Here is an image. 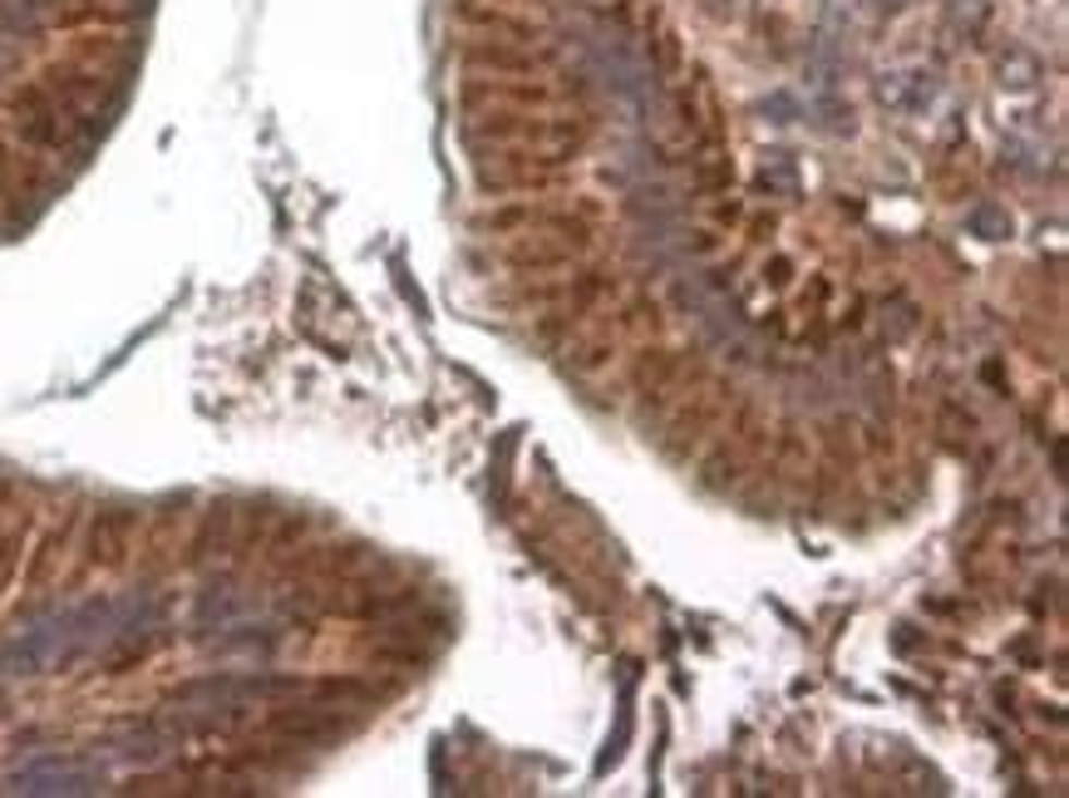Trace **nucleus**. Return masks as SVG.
<instances>
[{
  "instance_id": "obj_1",
  "label": "nucleus",
  "mask_w": 1069,
  "mask_h": 798,
  "mask_svg": "<svg viewBox=\"0 0 1069 798\" xmlns=\"http://www.w3.org/2000/svg\"><path fill=\"white\" fill-rule=\"evenodd\" d=\"M883 99L892 104V109H907V113H926L936 104V80L922 70L912 74H892V80L883 84Z\"/></svg>"
}]
</instances>
